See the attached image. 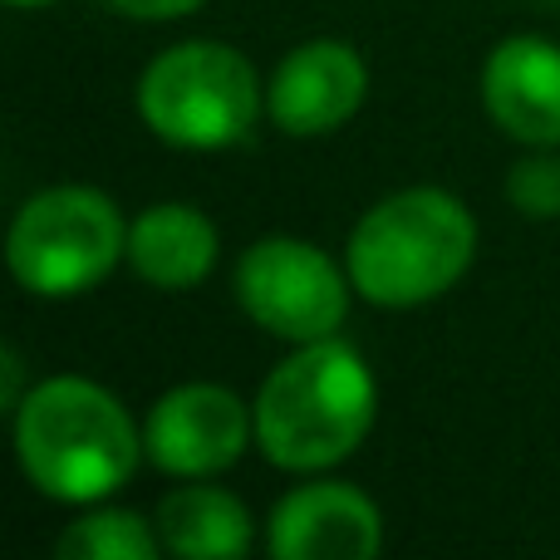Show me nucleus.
Listing matches in <instances>:
<instances>
[{
	"mask_svg": "<svg viewBox=\"0 0 560 560\" xmlns=\"http://www.w3.org/2000/svg\"><path fill=\"white\" fill-rule=\"evenodd\" d=\"M369 69L345 39H305L276 65L266 84V114L290 138H325L359 114Z\"/></svg>",
	"mask_w": 560,
	"mask_h": 560,
	"instance_id": "6e6552de",
	"label": "nucleus"
},
{
	"mask_svg": "<svg viewBox=\"0 0 560 560\" xmlns=\"http://www.w3.org/2000/svg\"><path fill=\"white\" fill-rule=\"evenodd\" d=\"M256 413V447L280 472H325L359 453L378 418V384L364 354L339 335L295 345L266 374Z\"/></svg>",
	"mask_w": 560,
	"mask_h": 560,
	"instance_id": "f257e3e1",
	"label": "nucleus"
},
{
	"mask_svg": "<svg viewBox=\"0 0 560 560\" xmlns=\"http://www.w3.org/2000/svg\"><path fill=\"white\" fill-rule=\"evenodd\" d=\"M108 5L128 20H183V15H192L202 0H108Z\"/></svg>",
	"mask_w": 560,
	"mask_h": 560,
	"instance_id": "2eb2a0df",
	"label": "nucleus"
},
{
	"mask_svg": "<svg viewBox=\"0 0 560 560\" xmlns=\"http://www.w3.org/2000/svg\"><path fill=\"white\" fill-rule=\"evenodd\" d=\"M15 457L30 487L49 502L89 506L114 497L143 457V428H133L124 398L79 374L35 384L15 408Z\"/></svg>",
	"mask_w": 560,
	"mask_h": 560,
	"instance_id": "f03ea898",
	"label": "nucleus"
},
{
	"mask_svg": "<svg viewBox=\"0 0 560 560\" xmlns=\"http://www.w3.org/2000/svg\"><path fill=\"white\" fill-rule=\"evenodd\" d=\"M384 516L349 482H305L271 506L266 551L276 560H374Z\"/></svg>",
	"mask_w": 560,
	"mask_h": 560,
	"instance_id": "1a4fd4ad",
	"label": "nucleus"
},
{
	"mask_svg": "<svg viewBox=\"0 0 560 560\" xmlns=\"http://www.w3.org/2000/svg\"><path fill=\"white\" fill-rule=\"evenodd\" d=\"M158 536L183 560H232L252 551L256 522L242 497L202 482V477H187V487L167 492L158 506Z\"/></svg>",
	"mask_w": 560,
	"mask_h": 560,
	"instance_id": "f8f14e48",
	"label": "nucleus"
},
{
	"mask_svg": "<svg viewBox=\"0 0 560 560\" xmlns=\"http://www.w3.org/2000/svg\"><path fill=\"white\" fill-rule=\"evenodd\" d=\"M477 256V222L443 187H404L354 222L345 271L354 295L384 310H413L447 295Z\"/></svg>",
	"mask_w": 560,
	"mask_h": 560,
	"instance_id": "7ed1b4c3",
	"label": "nucleus"
},
{
	"mask_svg": "<svg viewBox=\"0 0 560 560\" xmlns=\"http://www.w3.org/2000/svg\"><path fill=\"white\" fill-rule=\"evenodd\" d=\"M551 5H556V0H551Z\"/></svg>",
	"mask_w": 560,
	"mask_h": 560,
	"instance_id": "a211bd4d",
	"label": "nucleus"
},
{
	"mask_svg": "<svg viewBox=\"0 0 560 560\" xmlns=\"http://www.w3.org/2000/svg\"><path fill=\"white\" fill-rule=\"evenodd\" d=\"M0 374H5V384H0V408H10L15 413L20 408V378H25V364H20V354H15V345H5L0 349Z\"/></svg>",
	"mask_w": 560,
	"mask_h": 560,
	"instance_id": "dca6fc26",
	"label": "nucleus"
},
{
	"mask_svg": "<svg viewBox=\"0 0 560 560\" xmlns=\"http://www.w3.org/2000/svg\"><path fill=\"white\" fill-rule=\"evenodd\" d=\"M5 5H20V10H39V5H55V0H5Z\"/></svg>",
	"mask_w": 560,
	"mask_h": 560,
	"instance_id": "f3484780",
	"label": "nucleus"
},
{
	"mask_svg": "<svg viewBox=\"0 0 560 560\" xmlns=\"http://www.w3.org/2000/svg\"><path fill=\"white\" fill-rule=\"evenodd\" d=\"M506 202L522 217H532V222L560 217V158L536 148L532 158L512 163V173H506Z\"/></svg>",
	"mask_w": 560,
	"mask_h": 560,
	"instance_id": "4468645a",
	"label": "nucleus"
},
{
	"mask_svg": "<svg viewBox=\"0 0 560 560\" xmlns=\"http://www.w3.org/2000/svg\"><path fill=\"white\" fill-rule=\"evenodd\" d=\"M266 114V84L252 59L222 39H183L148 59L138 79V118L148 133L187 153H217L252 138Z\"/></svg>",
	"mask_w": 560,
	"mask_h": 560,
	"instance_id": "20e7f679",
	"label": "nucleus"
},
{
	"mask_svg": "<svg viewBox=\"0 0 560 560\" xmlns=\"http://www.w3.org/2000/svg\"><path fill=\"white\" fill-rule=\"evenodd\" d=\"M217 226L187 202H158L128 222V266L153 290H192L217 266Z\"/></svg>",
	"mask_w": 560,
	"mask_h": 560,
	"instance_id": "9b49d317",
	"label": "nucleus"
},
{
	"mask_svg": "<svg viewBox=\"0 0 560 560\" xmlns=\"http://www.w3.org/2000/svg\"><path fill=\"white\" fill-rule=\"evenodd\" d=\"M349 271H339L319 246L300 236H261L242 252L232 276L236 305L252 325L285 345H310V339L339 335L349 315Z\"/></svg>",
	"mask_w": 560,
	"mask_h": 560,
	"instance_id": "423d86ee",
	"label": "nucleus"
},
{
	"mask_svg": "<svg viewBox=\"0 0 560 560\" xmlns=\"http://www.w3.org/2000/svg\"><path fill=\"white\" fill-rule=\"evenodd\" d=\"M252 443L256 413L222 384H177L143 418V457L167 477H217Z\"/></svg>",
	"mask_w": 560,
	"mask_h": 560,
	"instance_id": "0eeeda50",
	"label": "nucleus"
},
{
	"mask_svg": "<svg viewBox=\"0 0 560 560\" xmlns=\"http://www.w3.org/2000/svg\"><path fill=\"white\" fill-rule=\"evenodd\" d=\"M5 261L30 295H84L104 285L118 261H128V222L98 187H45L10 222Z\"/></svg>",
	"mask_w": 560,
	"mask_h": 560,
	"instance_id": "39448f33",
	"label": "nucleus"
},
{
	"mask_svg": "<svg viewBox=\"0 0 560 560\" xmlns=\"http://www.w3.org/2000/svg\"><path fill=\"white\" fill-rule=\"evenodd\" d=\"M482 104L506 138L526 148L560 143V45L506 35L482 65Z\"/></svg>",
	"mask_w": 560,
	"mask_h": 560,
	"instance_id": "9d476101",
	"label": "nucleus"
},
{
	"mask_svg": "<svg viewBox=\"0 0 560 560\" xmlns=\"http://www.w3.org/2000/svg\"><path fill=\"white\" fill-rule=\"evenodd\" d=\"M158 546H163V536L138 512L104 506V512H89L65 526L59 560H148L158 556Z\"/></svg>",
	"mask_w": 560,
	"mask_h": 560,
	"instance_id": "ddd939ff",
	"label": "nucleus"
}]
</instances>
